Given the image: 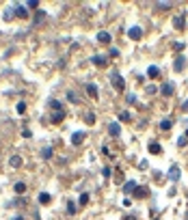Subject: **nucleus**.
<instances>
[{
	"mask_svg": "<svg viewBox=\"0 0 188 220\" xmlns=\"http://www.w3.org/2000/svg\"><path fill=\"white\" fill-rule=\"evenodd\" d=\"M110 82H112L115 91H126V80H123V76L119 71H112L110 74Z\"/></svg>",
	"mask_w": 188,
	"mask_h": 220,
	"instance_id": "nucleus-1",
	"label": "nucleus"
},
{
	"mask_svg": "<svg viewBox=\"0 0 188 220\" xmlns=\"http://www.w3.org/2000/svg\"><path fill=\"white\" fill-rule=\"evenodd\" d=\"M180 177H182L180 164H171V168H169V179H171V181H180Z\"/></svg>",
	"mask_w": 188,
	"mask_h": 220,
	"instance_id": "nucleus-2",
	"label": "nucleus"
},
{
	"mask_svg": "<svg viewBox=\"0 0 188 220\" xmlns=\"http://www.w3.org/2000/svg\"><path fill=\"white\" fill-rule=\"evenodd\" d=\"M13 15L20 17V20H26V17H28V11H26L24 7H20V4H13Z\"/></svg>",
	"mask_w": 188,
	"mask_h": 220,
	"instance_id": "nucleus-3",
	"label": "nucleus"
},
{
	"mask_svg": "<svg viewBox=\"0 0 188 220\" xmlns=\"http://www.w3.org/2000/svg\"><path fill=\"white\" fill-rule=\"evenodd\" d=\"M184 67H186V56H175V63H173V69L175 71H184Z\"/></svg>",
	"mask_w": 188,
	"mask_h": 220,
	"instance_id": "nucleus-4",
	"label": "nucleus"
},
{
	"mask_svg": "<svg viewBox=\"0 0 188 220\" xmlns=\"http://www.w3.org/2000/svg\"><path fill=\"white\" fill-rule=\"evenodd\" d=\"M128 37H130V39H134V41H136V39H141V37H143V28H141V26H132V28L128 30Z\"/></svg>",
	"mask_w": 188,
	"mask_h": 220,
	"instance_id": "nucleus-5",
	"label": "nucleus"
},
{
	"mask_svg": "<svg viewBox=\"0 0 188 220\" xmlns=\"http://www.w3.org/2000/svg\"><path fill=\"white\" fill-rule=\"evenodd\" d=\"M173 91H175V84H173V82H164V84L160 87V93H162V95H167V97H171V95H173Z\"/></svg>",
	"mask_w": 188,
	"mask_h": 220,
	"instance_id": "nucleus-6",
	"label": "nucleus"
},
{
	"mask_svg": "<svg viewBox=\"0 0 188 220\" xmlns=\"http://www.w3.org/2000/svg\"><path fill=\"white\" fill-rule=\"evenodd\" d=\"M91 63H93L95 67H106L108 58H106V56H99V54H97V56H91Z\"/></svg>",
	"mask_w": 188,
	"mask_h": 220,
	"instance_id": "nucleus-7",
	"label": "nucleus"
},
{
	"mask_svg": "<svg viewBox=\"0 0 188 220\" xmlns=\"http://www.w3.org/2000/svg\"><path fill=\"white\" fill-rule=\"evenodd\" d=\"M173 26H175L177 30H184V28H186V17H184V15H177V17L173 20Z\"/></svg>",
	"mask_w": 188,
	"mask_h": 220,
	"instance_id": "nucleus-8",
	"label": "nucleus"
},
{
	"mask_svg": "<svg viewBox=\"0 0 188 220\" xmlns=\"http://www.w3.org/2000/svg\"><path fill=\"white\" fill-rule=\"evenodd\" d=\"M147 151H149V153H156V155H158V153H162V147H160V142L151 140V142L147 145Z\"/></svg>",
	"mask_w": 188,
	"mask_h": 220,
	"instance_id": "nucleus-9",
	"label": "nucleus"
},
{
	"mask_svg": "<svg viewBox=\"0 0 188 220\" xmlns=\"http://www.w3.org/2000/svg\"><path fill=\"white\" fill-rule=\"evenodd\" d=\"M108 134H110L112 138H117V136L121 134V125H119V123H110V125H108Z\"/></svg>",
	"mask_w": 188,
	"mask_h": 220,
	"instance_id": "nucleus-10",
	"label": "nucleus"
},
{
	"mask_svg": "<svg viewBox=\"0 0 188 220\" xmlns=\"http://www.w3.org/2000/svg\"><path fill=\"white\" fill-rule=\"evenodd\" d=\"M48 108L54 110V112H61V110H63V104H61L58 99H50V101H48Z\"/></svg>",
	"mask_w": 188,
	"mask_h": 220,
	"instance_id": "nucleus-11",
	"label": "nucleus"
},
{
	"mask_svg": "<svg viewBox=\"0 0 188 220\" xmlns=\"http://www.w3.org/2000/svg\"><path fill=\"white\" fill-rule=\"evenodd\" d=\"M147 194H149V190H147L145 186H136V190H134V196H136V199H145Z\"/></svg>",
	"mask_w": 188,
	"mask_h": 220,
	"instance_id": "nucleus-12",
	"label": "nucleus"
},
{
	"mask_svg": "<svg viewBox=\"0 0 188 220\" xmlns=\"http://www.w3.org/2000/svg\"><path fill=\"white\" fill-rule=\"evenodd\" d=\"M97 41H99V43H104V45H108V43H110V35H108V33H104V30H99V33H97Z\"/></svg>",
	"mask_w": 188,
	"mask_h": 220,
	"instance_id": "nucleus-13",
	"label": "nucleus"
},
{
	"mask_svg": "<svg viewBox=\"0 0 188 220\" xmlns=\"http://www.w3.org/2000/svg\"><path fill=\"white\" fill-rule=\"evenodd\" d=\"M85 140V132H74L71 134V145H80Z\"/></svg>",
	"mask_w": 188,
	"mask_h": 220,
	"instance_id": "nucleus-14",
	"label": "nucleus"
},
{
	"mask_svg": "<svg viewBox=\"0 0 188 220\" xmlns=\"http://www.w3.org/2000/svg\"><path fill=\"white\" fill-rule=\"evenodd\" d=\"M65 119V110H61V112H54L52 117H50V123H61Z\"/></svg>",
	"mask_w": 188,
	"mask_h": 220,
	"instance_id": "nucleus-15",
	"label": "nucleus"
},
{
	"mask_svg": "<svg viewBox=\"0 0 188 220\" xmlns=\"http://www.w3.org/2000/svg\"><path fill=\"white\" fill-rule=\"evenodd\" d=\"M134 190H136V181H128V183H123V192H126V194H134Z\"/></svg>",
	"mask_w": 188,
	"mask_h": 220,
	"instance_id": "nucleus-16",
	"label": "nucleus"
},
{
	"mask_svg": "<svg viewBox=\"0 0 188 220\" xmlns=\"http://www.w3.org/2000/svg\"><path fill=\"white\" fill-rule=\"evenodd\" d=\"M147 76L154 80V78H158V76H160V69H158L156 65H151V67H147Z\"/></svg>",
	"mask_w": 188,
	"mask_h": 220,
	"instance_id": "nucleus-17",
	"label": "nucleus"
},
{
	"mask_svg": "<svg viewBox=\"0 0 188 220\" xmlns=\"http://www.w3.org/2000/svg\"><path fill=\"white\" fill-rule=\"evenodd\" d=\"M87 93H89V97L97 99V87H95L93 82H89V84H87Z\"/></svg>",
	"mask_w": 188,
	"mask_h": 220,
	"instance_id": "nucleus-18",
	"label": "nucleus"
},
{
	"mask_svg": "<svg viewBox=\"0 0 188 220\" xmlns=\"http://www.w3.org/2000/svg\"><path fill=\"white\" fill-rule=\"evenodd\" d=\"M9 164H11L13 168H17V166H22V158H20V155H11V158H9Z\"/></svg>",
	"mask_w": 188,
	"mask_h": 220,
	"instance_id": "nucleus-19",
	"label": "nucleus"
},
{
	"mask_svg": "<svg viewBox=\"0 0 188 220\" xmlns=\"http://www.w3.org/2000/svg\"><path fill=\"white\" fill-rule=\"evenodd\" d=\"M50 201H52V196H50L48 192H41V194H39V203H41V205H48Z\"/></svg>",
	"mask_w": 188,
	"mask_h": 220,
	"instance_id": "nucleus-20",
	"label": "nucleus"
},
{
	"mask_svg": "<svg viewBox=\"0 0 188 220\" xmlns=\"http://www.w3.org/2000/svg\"><path fill=\"white\" fill-rule=\"evenodd\" d=\"M41 158H44V160H50V158H52V147H44V149H41Z\"/></svg>",
	"mask_w": 188,
	"mask_h": 220,
	"instance_id": "nucleus-21",
	"label": "nucleus"
},
{
	"mask_svg": "<svg viewBox=\"0 0 188 220\" xmlns=\"http://www.w3.org/2000/svg\"><path fill=\"white\" fill-rule=\"evenodd\" d=\"M171 125H173V119H162L160 130H171Z\"/></svg>",
	"mask_w": 188,
	"mask_h": 220,
	"instance_id": "nucleus-22",
	"label": "nucleus"
},
{
	"mask_svg": "<svg viewBox=\"0 0 188 220\" xmlns=\"http://www.w3.org/2000/svg\"><path fill=\"white\" fill-rule=\"evenodd\" d=\"M46 20V11H37V15H35V24H41Z\"/></svg>",
	"mask_w": 188,
	"mask_h": 220,
	"instance_id": "nucleus-23",
	"label": "nucleus"
},
{
	"mask_svg": "<svg viewBox=\"0 0 188 220\" xmlns=\"http://www.w3.org/2000/svg\"><path fill=\"white\" fill-rule=\"evenodd\" d=\"M15 192H17V194H24V192H26V183L17 181V183H15Z\"/></svg>",
	"mask_w": 188,
	"mask_h": 220,
	"instance_id": "nucleus-24",
	"label": "nucleus"
},
{
	"mask_svg": "<svg viewBox=\"0 0 188 220\" xmlns=\"http://www.w3.org/2000/svg\"><path fill=\"white\" fill-rule=\"evenodd\" d=\"M85 121H87L89 125H93V123H95V114H93V112H87V114H85Z\"/></svg>",
	"mask_w": 188,
	"mask_h": 220,
	"instance_id": "nucleus-25",
	"label": "nucleus"
},
{
	"mask_svg": "<svg viewBox=\"0 0 188 220\" xmlns=\"http://www.w3.org/2000/svg\"><path fill=\"white\" fill-rule=\"evenodd\" d=\"M78 203H80V205H87V203H89V194H87V192H82V194H80V199H78Z\"/></svg>",
	"mask_w": 188,
	"mask_h": 220,
	"instance_id": "nucleus-26",
	"label": "nucleus"
},
{
	"mask_svg": "<svg viewBox=\"0 0 188 220\" xmlns=\"http://www.w3.org/2000/svg\"><path fill=\"white\" fill-rule=\"evenodd\" d=\"M67 214H69V216H74V214H76V205H74L71 201H67Z\"/></svg>",
	"mask_w": 188,
	"mask_h": 220,
	"instance_id": "nucleus-27",
	"label": "nucleus"
},
{
	"mask_svg": "<svg viewBox=\"0 0 188 220\" xmlns=\"http://www.w3.org/2000/svg\"><path fill=\"white\" fill-rule=\"evenodd\" d=\"M24 4H26L28 9H37V7H39V0H28V2H24Z\"/></svg>",
	"mask_w": 188,
	"mask_h": 220,
	"instance_id": "nucleus-28",
	"label": "nucleus"
},
{
	"mask_svg": "<svg viewBox=\"0 0 188 220\" xmlns=\"http://www.w3.org/2000/svg\"><path fill=\"white\" fill-rule=\"evenodd\" d=\"M108 56H112V58H117V56H119V47H115V45H112V47L108 50Z\"/></svg>",
	"mask_w": 188,
	"mask_h": 220,
	"instance_id": "nucleus-29",
	"label": "nucleus"
},
{
	"mask_svg": "<svg viewBox=\"0 0 188 220\" xmlns=\"http://www.w3.org/2000/svg\"><path fill=\"white\" fill-rule=\"evenodd\" d=\"M119 121H130V112H128V110L119 112Z\"/></svg>",
	"mask_w": 188,
	"mask_h": 220,
	"instance_id": "nucleus-30",
	"label": "nucleus"
},
{
	"mask_svg": "<svg viewBox=\"0 0 188 220\" xmlns=\"http://www.w3.org/2000/svg\"><path fill=\"white\" fill-rule=\"evenodd\" d=\"M156 4H158L160 9H169V7H171L173 2H167V0H160V2H156Z\"/></svg>",
	"mask_w": 188,
	"mask_h": 220,
	"instance_id": "nucleus-31",
	"label": "nucleus"
},
{
	"mask_svg": "<svg viewBox=\"0 0 188 220\" xmlns=\"http://www.w3.org/2000/svg\"><path fill=\"white\" fill-rule=\"evenodd\" d=\"M24 112H26V104L20 101V104H17V114H24Z\"/></svg>",
	"mask_w": 188,
	"mask_h": 220,
	"instance_id": "nucleus-32",
	"label": "nucleus"
},
{
	"mask_svg": "<svg viewBox=\"0 0 188 220\" xmlns=\"http://www.w3.org/2000/svg\"><path fill=\"white\" fill-rule=\"evenodd\" d=\"M145 91H147V93H149V95H154V93H158V91H160V88H158V87H154V84H149V87L145 88Z\"/></svg>",
	"mask_w": 188,
	"mask_h": 220,
	"instance_id": "nucleus-33",
	"label": "nucleus"
},
{
	"mask_svg": "<svg viewBox=\"0 0 188 220\" xmlns=\"http://www.w3.org/2000/svg\"><path fill=\"white\" fill-rule=\"evenodd\" d=\"M13 205H17V207H22V205H26V199H15V201H13Z\"/></svg>",
	"mask_w": 188,
	"mask_h": 220,
	"instance_id": "nucleus-34",
	"label": "nucleus"
},
{
	"mask_svg": "<svg viewBox=\"0 0 188 220\" xmlns=\"http://www.w3.org/2000/svg\"><path fill=\"white\" fill-rule=\"evenodd\" d=\"M173 47H175L177 52H182V50H184V43H182V41H175V43H173Z\"/></svg>",
	"mask_w": 188,
	"mask_h": 220,
	"instance_id": "nucleus-35",
	"label": "nucleus"
},
{
	"mask_svg": "<svg viewBox=\"0 0 188 220\" xmlns=\"http://www.w3.org/2000/svg\"><path fill=\"white\" fill-rule=\"evenodd\" d=\"M115 181H117V183H123V173H117V177H115Z\"/></svg>",
	"mask_w": 188,
	"mask_h": 220,
	"instance_id": "nucleus-36",
	"label": "nucleus"
},
{
	"mask_svg": "<svg viewBox=\"0 0 188 220\" xmlns=\"http://www.w3.org/2000/svg\"><path fill=\"white\" fill-rule=\"evenodd\" d=\"M22 136H24V138H30L33 134H30V130H28V128H26V130H22Z\"/></svg>",
	"mask_w": 188,
	"mask_h": 220,
	"instance_id": "nucleus-37",
	"label": "nucleus"
},
{
	"mask_svg": "<svg viewBox=\"0 0 188 220\" xmlns=\"http://www.w3.org/2000/svg\"><path fill=\"white\" fill-rule=\"evenodd\" d=\"M11 15H13V7H11L7 13H4V20H11Z\"/></svg>",
	"mask_w": 188,
	"mask_h": 220,
	"instance_id": "nucleus-38",
	"label": "nucleus"
},
{
	"mask_svg": "<svg viewBox=\"0 0 188 220\" xmlns=\"http://www.w3.org/2000/svg\"><path fill=\"white\" fill-rule=\"evenodd\" d=\"M128 104H136V95H128Z\"/></svg>",
	"mask_w": 188,
	"mask_h": 220,
	"instance_id": "nucleus-39",
	"label": "nucleus"
},
{
	"mask_svg": "<svg viewBox=\"0 0 188 220\" xmlns=\"http://www.w3.org/2000/svg\"><path fill=\"white\" fill-rule=\"evenodd\" d=\"M67 97H69V99H71V101H78V97H76V95H74V93H71V91H69V93H67Z\"/></svg>",
	"mask_w": 188,
	"mask_h": 220,
	"instance_id": "nucleus-40",
	"label": "nucleus"
},
{
	"mask_svg": "<svg viewBox=\"0 0 188 220\" xmlns=\"http://www.w3.org/2000/svg\"><path fill=\"white\" fill-rule=\"evenodd\" d=\"M177 145H180V147H184V145H186V136H182V138L177 140Z\"/></svg>",
	"mask_w": 188,
	"mask_h": 220,
	"instance_id": "nucleus-41",
	"label": "nucleus"
},
{
	"mask_svg": "<svg viewBox=\"0 0 188 220\" xmlns=\"http://www.w3.org/2000/svg\"><path fill=\"white\" fill-rule=\"evenodd\" d=\"M182 110H184V112H188V99L184 101V104H182Z\"/></svg>",
	"mask_w": 188,
	"mask_h": 220,
	"instance_id": "nucleus-42",
	"label": "nucleus"
},
{
	"mask_svg": "<svg viewBox=\"0 0 188 220\" xmlns=\"http://www.w3.org/2000/svg\"><path fill=\"white\" fill-rule=\"evenodd\" d=\"M126 220H136V218L134 216H126Z\"/></svg>",
	"mask_w": 188,
	"mask_h": 220,
	"instance_id": "nucleus-43",
	"label": "nucleus"
},
{
	"mask_svg": "<svg viewBox=\"0 0 188 220\" xmlns=\"http://www.w3.org/2000/svg\"><path fill=\"white\" fill-rule=\"evenodd\" d=\"M15 220H24V218H22V216H17V218H15Z\"/></svg>",
	"mask_w": 188,
	"mask_h": 220,
	"instance_id": "nucleus-44",
	"label": "nucleus"
},
{
	"mask_svg": "<svg viewBox=\"0 0 188 220\" xmlns=\"http://www.w3.org/2000/svg\"><path fill=\"white\" fill-rule=\"evenodd\" d=\"M186 138H188V130H186Z\"/></svg>",
	"mask_w": 188,
	"mask_h": 220,
	"instance_id": "nucleus-45",
	"label": "nucleus"
},
{
	"mask_svg": "<svg viewBox=\"0 0 188 220\" xmlns=\"http://www.w3.org/2000/svg\"><path fill=\"white\" fill-rule=\"evenodd\" d=\"M151 220H154V218H151ZM156 220H158V218H156Z\"/></svg>",
	"mask_w": 188,
	"mask_h": 220,
	"instance_id": "nucleus-46",
	"label": "nucleus"
}]
</instances>
